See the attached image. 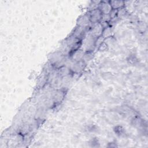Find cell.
<instances>
[{
	"instance_id": "6da1fadb",
	"label": "cell",
	"mask_w": 148,
	"mask_h": 148,
	"mask_svg": "<svg viewBox=\"0 0 148 148\" xmlns=\"http://www.w3.org/2000/svg\"><path fill=\"white\" fill-rule=\"evenodd\" d=\"M102 13L99 9H93L90 12V20L92 23H96L101 19Z\"/></svg>"
},
{
	"instance_id": "7a4b0ae2",
	"label": "cell",
	"mask_w": 148,
	"mask_h": 148,
	"mask_svg": "<svg viewBox=\"0 0 148 148\" xmlns=\"http://www.w3.org/2000/svg\"><path fill=\"white\" fill-rule=\"evenodd\" d=\"M99 9L103 14H109L112 10V8L109 2L106 3V2H103L101 4H99Z\"/></svg>"
},
{
	"instance_id": "3957f363",
	"label": "cell",
	"mask_w": 148,
	"mask_h": 148,
	"mask_svg": "<svg viewBox=\"0 0 148 148\" xmlns=\"http://www.w3.org/2000/svg\"><path fill=\"white\" fill-rule=\"evenodd\" d=\"M110 5L111 6L112 9H116L121 8L124 5V2L123 1H109V2Z\"/></svg>"
},
{
	"instance_id": "277c9868",
	"label": "cell",
	"mask_w": 148,
	"mask_h": 148,
	"mask_svg": "<svg viewBox=\"0 0 148 148\" xmlns=\"http://www.w3.org/2000/svg\"><path fill=\"white\" fill-rule=\"evenodd\" d=\"M84 61H78L73 66L74 71L77 70V72H79V71L82 70L84 68Z\"/></svg>"
}]
</instances>
